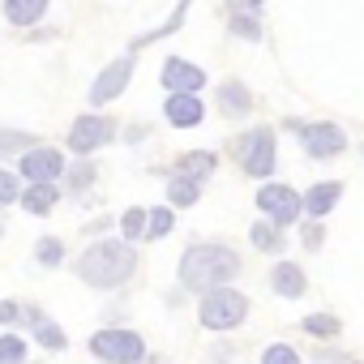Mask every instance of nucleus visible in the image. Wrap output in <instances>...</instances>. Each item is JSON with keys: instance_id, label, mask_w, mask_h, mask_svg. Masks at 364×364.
<instances>
[{"instance_id": "nucleus-1", "label": "nucleus", "mask_w": 364, "mask_h": 364, "mask_svg": "<svg viewBox=\"0 0 364 364\" xmlns=\"http://www.w3.org/2000/svg\"><path fill=\"white\" fill-rule=\"evenodd\" d=\"M73 270H77V279H82L86 287L112 291V287H124V283L133 279V270H137V249H133V240H124V236L95 240V245H86V249L77 253Z\"/></svg>"}, {"instance_id": "nucleus-2", "label": "nucleus", "mask_w": 364, "mask_h": 364, "mask_svg": "<svg viewBox=\"0 0 364 364\" xmlns=\"http://www.w3.org/2000/svg\"><path fill=\"white\" fill-rule=\"evenodd\" d=\"M240 274V253L219 245V240H202L180 253V287L185 291H210V287H228Z\"/></svg>"}, {"instance_id": "nucleus-3", "label": "nucleus", "mask_w": 364, "mask_h": 364, "mask_svg": "<svg viewBox=\"0 0 364 364\" xmlns=\"http://www.w3.org/2000/svg\"><path fill=\"white\" fill-rule=\"evenodd\" d=\"M232 159L240 163V171H245V176H253V180H270V176H274V167H279L274 129H270V124L245 129V133L232 141Z\"/></svg>"}, {"instance_id": "nucleus-4", "label": "nucleus", "mask_w": 364, "mask_h": 364, "mask_svg": "<svg viewBox=\"0 0 364 364\" xmlns=\"http://www.w3.org/2000/svg\"><path fill=\"white\" fill-rule=\"evenodd\" d=\"M249 317V300L228 283V287H210V291H202V300H198V321L206 326V330H236L240 321Z\"/></svg>"}, {"instance_id": "nucleus-5", "label": "nucleus", "mask_w": 364, "mask_h": 364, "mask_svg": "<svg viewBox=\"0 0 364 364\" xmlns=\"http://www.w3.org/2000/svg\"><path fill=\"white\" fill-rule=\"evenodd\" d=\"M90 355L103 364H141L146 360V338L129 326H103L90 334Z\"/></svg>"}, {"instance_id": "nucleus-6", "label": "nucleus", "mask_w": 364, "mask_h": 364, "mask_svg": "<svg viewBox=\"0 0 364 364\" xmlns=\"http://www.w3.org/2000/svg\"><path fill=\"white\" fill-rule=\"evenodd\" d=\"M257 210H262L266 219L291 228V223L304 219V193H296L291 185H279V180H270V185L257 189Z\"/></svg>"}, {"instance_id": "nucleus-7", "label": "nucleus", "mask_w": 364, "mask_h": 364, "mask_svg": "<svg viewBox=\"0 0 364 364\" xmlns=\"http://www.w3.org/2000/svg\"><path fill=\"white\" fill-rule=\"evenodd\" d=\"M116 133H120V129H116L112 116H103V112H86V116H77L73 129H69V150H73V154H95V150H103Z\"/></svg>"}, {"instance_id": "nucleus-8", "label": "nucleus", "mask_w": 364, "mask_h": 364, "mask_svg": "<svg viewBox=\"0 0 364 364\" xmlns=\"http://www.w3.org/2000/svg\"><path fill=\"white\" fill-rule=\"evenodd\" d=\"M296 133H300V146H304L309 159H334V154L347 150V133H343L334 120H309V124H300Z\"/></svg>"}, {"instance_id": "nucleus-9", "label": "nucleus", "mask_w": 364, "mask_h": 364, "mask_svg": "<svg viewBox=\"0 0 364 364\" xmlns=\"http://www.w3.org/2000/svg\"><path fill=\"white\" fill-rule=\"evenodd\" d=\"M65 154L56 146H31L22 159H18V176L26 180V185H35V180H65Z\"/></svg>"}, {"instance_id": "nucleus-10", "label": "nucleus", "mask_w": 364, "mask_h": 364, "mask_svg": "<svg viewBox=\"0 0 364 364\" xmlns=\"http://www.w3.org/2000/svg\"><path fill=\"white\" fill-rule=\"evenodd\" d=\"M129 82H133V52L120 56V60H112L107 69H99V77L90 82V103H95V107L116 103V99L129 90Z\"/></svg>"}, {"instance_id": "nucleus-11", "label": "nucleus", "mask_w": 364, "mask_h": 364, "mask_svg": "<svg viewBox=\"0 0 364 364\" xmlns=\"http://www.w3.org/2000/svg\"><path fill=\"white\" fill-rule=\"evenodd\" d=\"M159 82H163L167 95H198V90L206 86V69H198V65L185 60V56H167Z\"/></svg>"}, {"instance_id": "nucleus-12", "label": "nucleus", "mask_w": 364, "mask_h": 364, "mask_svg": "<svg viewBox=\"0 0 364 364\" xmlns=\"http://www.w3.org/2000/svg\"><path fill=\"white\" fill-rule=\"evenodd\" d=\"M163 116H167V124H171V129H198V124H202V116H206V107H202V99H198V95H167Z\"/></svg>"}, {"instance_id": "nucleus-13", "label": "nucleus", "mask_w": 364, "mask_h": 364, "mask_svg": "<svg viewBox=\"0 0 364 364\" xmlns=\"http://www.w3.org/2000/svg\"><path fill=\"white\" fill-rule=\"evenodd\" d=\"M60 206V185H56V180H35V185H26L22 189V210L26 215H52Z\"/></svg>"}, {"instance_id": "nucleus-14", "label": "nucleus", "mask_w": 364, "mask_h": 364, "mask_svg": "<svg viewBox=\"0 0 364 364\" xmlns=\"http://www.w3.org/2000/svg\"><path fill=\"white\" fill-rule=\"evenodd\" d=\"M219 112L228 116V120H245L249 112H253V90L245 86V82H223L219 86Z\"/></svg>"}, {"instance_id": "nucleus-15", "label": "nucleus", "mask_w": 364, "mask_h": 364, "mask_svg": "<svg viewBox=\"0 0 364 364\" xmlns=\"http://www.w3.org/2000/svg\"><path fill=\"white\" fill-rule=\"evenodd\" d=\"M270 287H274V296H283V300H300V296L309 291V279H304V270H300L296 262H279V266L270 270Z\"/></svg>"}, {"instance_id": "nucleus-16", "label": "nucleus", "mask_w": 364, "mask_h": 364, "mask_svg": "<svg viewBox=\"0 0 364 364\" xmlns=\"http://www.w3.org/2000/svg\"><path fill=\"white\" fill-rule=\"evenodd\" d=\"M338 198H343V185H338V180H317V185L304 193V215H309V219H326V215L338 206Z\"/></svg>"}, {"instance_id": "nucleus-17", "label": "nucleus", "mask_w": 364, "mask_h": 364, "mask_svg": "<svg viewBox=\"0 0 364 364\" xmlns=\"http://www.w3.org/2000/svg\"><path fill=\"white\" fill-rule=\"evenodd\" d=\"M202 202V180H193V176H171L167 180V206L171 210H189V206H198Z\"/></svg>"}, {"instance_id": "nucleus-18", "label": "nucleus", "mask_w": 364, "mask_h": 364, "mask_svg": "<svg viewBox=\"0 0 364 364\" xmlns=\"http://www.w3.org/2000/svg\"><path fill=\"white\" fill-rule=\"evenodd\" d=\"M249 240H253L257 253H283V245H287V240H283V223H274V219H266V215L249 228Z\"/></svg>"}, {"instance_id": "nucleus-19", "label": "nucleus", "mask_w": 364, "mask_h": 364, "mask_svg": "<svg viewBox=\"0 0 364 364\" xmlns=\"http://www.w3.org/2000/svg\"><path fill=\"white\" fill-rule=\"evenodd\" d=\"M215 167H219V154H215V150H189V154H180V159H176V167H171V171L193 176V180H206Z\"/></svg>"}, {"instance_id": "nucleus-20", "label": "nucleus", "mask_w": 364, "mask_h": 364, "mask_svg": "<svg viewBox=\"0 0 364 364\" xmlns=\"http://www.w3.org/2000/svg\"><path fill=\"white\" fill-rule=\"evenodd\" d=\"M43 14H48V0H5L9 26H35Z\"/></svg>"}, {"instance_id": "nucleus-21", "label": "nucleus", "mask_w": 364, "mask_h": 364, "mask_svg": "<svg viewBox=\"0 0 364 364\" xmlns=\"http://www.w3.org/2000/svg\"><path fill=\"white\" fill-rule=\"evenodd\" d=\"M189 5H193V0H180V5L167 14V22H163V26H154V31L137 35V39H133V52H141V48H146V43H154V39H167V35H176V31H180V22H185V14H189Z\"/></svg>"}, {"instance_id": "nucleus-22", "label": "nucleus", "mask_w": 364, "mask_h": 364, "mask_svg": "<svg viewBox=\"0 0 364 364\" xmlns=\"http://www.w3.org/2000/svg\"><path fill=\"white\" fill-rule=\"evenodd\" d=\"M300 330H304L309 338H317V343H330V338L343 334V321H338L334 313H309V317L300 321Z\"/></svg>"}, {"instance_id": "nucleus-23", "label": "nucleus", "mask_w": 364, "mask_h": 364, "mask_svg": "<svg viewBox=\"0 0 364 364\" xmlns=\"http://www.w3.org/2000/svg\"><path fill=\"white\" fill-rule=\"evenodd\" d=\"M95 163H90V154H82L73 167H65V185H69V193H86L90 185H95Z\"/></svg>"}, {"instance_id": "nucleus-24", "label": "nucleus", "mask_w": 364, "mask_h": 364, "mask_svg": "<svg viewBox=\"0 0 364 364\" xmlns=\"http://www.w3.org/2000/svg\"><path fill=\"white\" fill-rule=\"evenodd\" d=\"M31 343L18 330H0V364H26Z\"/></svg>"}, {"instance_id": "nucleus-25", "label": "nucleus", "mask_w": 364, "mask_h": 364, "mask_svg": "<svg viewBox=\"0 0 364 364\" xmlns=\"http://www.w3.org/2000/svg\"><path fill=\"white\" fill-rule=\"evenodd\" d=\"M31 334H35V343H39L43 351H65V347H69V334H65L56 321H48V317H43L39 326H31Z\"/></svg>"}, {"instance_id": "nucleus-26", "label": "nucleus", "mask_w": 364, "mask_h": 364, "mask_svg": "<svg viewBox=\"0 0 364 364\" xmlns=\"http://www.w3.org/2000/svg\"><path fill=\"white\" fill-rule=\"evenodd\" d=\"M31 146H39L35 141V133H22V129H0V159H9V154H26Z\"/></svg>"}, {"instance_id": "nucleus-27", "label": "nucleus", "mask_w": 364, "mask_h": 364, "mask_svg": "<svg viewBox=\"0 0 364 364\" xmlns=\"http://www.w3.org/2000/svg\"><path fill=\"white\" fill-rule=\"evenodd\" d=\"M228 26H232V35H240V39H262V22H257V14L228 9Z\"/></svg>"}, {"instance_id": "nucleus-28", "label": "nucleus", "mask_w": 364, "mask_h": 364, "mask_svg": "<svg viewBox=\"0 0 364 364\" xmlns=\"http://www.w3.org/2000/svg\"><path fill=\"white\" fill-rule=\"evenodd\" d=\"M35 262H39L43 270H56V266L65 262V240H56V236H43V240L35 245Z\"/></svg>"}, {"instance_id": "nucleus-29", "label": "nucleus", "mask_w": 364, "mask_h": 364, "mask_svg": "<svg viewBox=\"0 0 364 364\" xmlns=\"http://www.w3.org/2000/svg\"><path fill=\"white\" fill-rule=\"evenodd\" d=\"M146 219H150V210H141V206L124 210V219H120V236H124V240H146Z\"/></svg>"}, {"instance_id": "nucleus-30", "label": "nucleus", "mask_w": 364, "mask_h": 364, "mask_svg": "<svg viewBox=\"0 0 364 364\" xmlns=\"http://www.w3.org/2000/svg\"><path fill=\"white\" fill-rule=\"evenodd\" d=\"M171 223H176L171 206H154V210H150V219H146V240H163V236L171 232Z\"/></svg>"}, {"instance_id": "nucleus-31", "label": "nucleus", "mask_w": 364, "mask_h": 364, "mask_svg": "<svg viewBox=\"0 0 364 364\" xmlns=\"http://www.w3.org/2000/svg\"><path fill=\"white\" fill-rule=\"evenodd\" d=\"M262 364H300V351L291 343H270L262 351Z\"/></svg>"}, {"instance_id": "nucleus-32", "label": "nucleus", "mask_w": 364, "mask_h": 364, "mask_svg": "<svg viewBox=\"0 0 364 364\" xmlns=\"http://www.w3.org/2000/svg\"><path fill=\"white\" fill-rule=\"evenodd\" d=\"M18 180H22V176H14L9 167H0V210H5V206H14V202L22 198V189H18Z\"/></svg>"}, {"instance_id": "nucleus-33", "label": "nucleus", "mask_w": 364, "mask_h": 364, "mask_svg": "<svg viewBox=\"0 0 364 364\" xmlns=\"http://www.w3.org/2000/svg\"><path fill=\"white\" fill-rule=\"evenodd\" d=\"M313 360H317V364H351V355H343V351H334V347H326V343L313 351Z\"/></svg>"}, {"instance_id": "nucleus-34", "label": "nucleus", "mask_w": 364, "mask_h": 364, "mask_svg": "<svg viewBox=\"0 0 364 364\" xmlns=\"http://www.w3.org/2000/svg\"><path fill=\"white\" fill-rule=\"evenodd\" d=\"M22 321V304L18 300H0V326H18Z\"/></svg>"}, {"instance_id": "nucleus-35", "label": "nucleus", "mask_w": 364, "mask_h": 364, "mask_svg": "<svg viewBox=\"0 0 364 364\" xmlns=\"http://www.w3.org/2000/svg\"><path fill=\"white\" fill-rule=\"evenodd\" d=\"M304 249H321V219H313L304 228Z\"/></svg>"}, {"instance_id": "nucleus-36", "label": "nucleus", "mask_w": 364, "mask_h": 364, "mask_svg": "<svg viewBox=\"0 0 364 364\" xmlns=\"http://www.w3.org/2000/svg\"><path fill=\"white\" fill-rule=\"evenodd\" d=\"M228 9H245V14H257V9H262V0H232Z\"/></svg>"}, {"instance_id": "nucleus-37", "label": "nucleus", "mask_w": 364, "mask_h": 364, "mask_svg": "<svg viewBox=\"0 0 364 364\" xmlns=\"http://www.w3.org/2000/svg\"><path fill=\"white\" fill-rule=\"evenodd\" d=\"M150 364H163V360H150Z\"/></svg>"}, {"instance_id": "nucleus-38", "label": "nucleus", "mask_w": 364, "mask_h": 364, "mask_svg": "<svg viewBox=\"0 0 364 364\" xmlns=\"http://www.w3.org/2000/svg\"><path fill=\"white\" fill-rule=\"evenodd\" d=\"M351 364H360V360H351Z\"/></svg>"}, {"instance_id": "nucleus-39", "label": "nucleus", "mask_w": 364, "mask_h": 364, "mask_svg": "<svg viewBox=\"0 0 364 364\" xmlns=\"http://www.w3.org/2000/svg\"><path fill=\"white\" fill-rule=\"evenodd\" d=\"M0 232H5V228H0Z\"/></svg>"}, {"instance_id": "nucleus-40", "label": "nucleus", "mask_w": 364, "mask_h": 364, "mask_svg": "<svg viewBox=\"0 0 364 364\" xmlns=\"http://www.w3.org/2000/svg\"><path fill=\"white\" fill-rule=\"evenodd\" d=\"M26 364H31V360H26Z\"/></svg>"}]
</instances>
